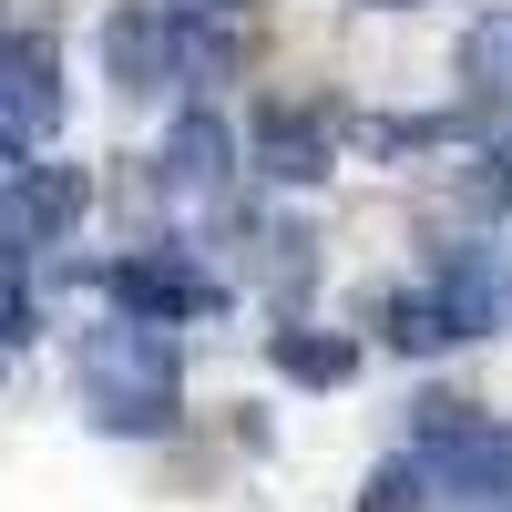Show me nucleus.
I'll return each mask as SVG.
<instances>
[{
    "label": "nucleus",
    "instance_id": "nucleus-12",
    "mask_svg": "<svg viewBox=\"0 0 512 512\" xmlns=\"http://www.w3.org/2000/svg\"><path fill=\"white\" fill-rule=\"evenodd\" d=\"M359 144H369V154H441V144H461V113H410V123H359Z\"/></svg>",
    "mask_w": 512,
    "mask_h": 512
},
{
    "label": "nucleus",
    "instance_id": "nucleus-7",
    "mask_svg": "<svg viewBox=\"0 0 512 512\" xmlns=\"http://www.w3.org/2000/svg\"><path fill=\"white\" fill-rule=\"evenodd\" d=\"M267 369L287 390H349L359 379V338L349 328H267Z\"/></svg>",
    "mask_w": 512,
    "mask_h": 512
},
{
    "label": "nucleus",
    "instance_id": "nucleus-13",
    "mask_svg": "<svg viewBox=\"0 0 512 512\" xmlns=\"http://www.w3.org/2000/svg\"><path fill=\"white\" fill-rule=\"evenodd\" d=\"M256 277H277V297H297V287H308V236L267 226V236H256Z\"/></svg>",
    "mask_w": 512,
    "mask_h": 512
},
{
    "label": "nucleus",
    "instance_id": "nucleus-14",
    "mask_svg": "<svg viewBox=\"0 0 512 512\" xmlns=\"http://www.w3.org/2000/svg\"><path fill=\"white\" fill-rule=\"evenodd\" d=\"M472 205H482V216H512V144H492L472 164Z\"/></svg>",
    "mask_w": 512,
    "mask_h": 512
},
{
    "label": "nucleus",
    "instance_id": "nucleus-15",
    "mask_svg": "<svg viewBox=\"0 0 512 512\" xmlns=\"http://www.w3.org/2000/svg\"><path fill=\"white\" fill-rule=\"evenodd\" d=\"M31 328H41V308H31V287H21V267H0V349H21Z\"/></svg>",
    "mask_w": 512,
    "mask_h": 512
},
{
    "label": "nucleus",
    "instance_id": "nucleus-10",
    "mask_svg": "<svg viewBox=\"0 0 512 512\" xmlns=\"http://www.w3.org/2000/svg\"><path fill=\"white\" fill-rule=\"evenodd\" d=\"M451 338H461V328H451V308H441L431 287H400V297H390V349L431 359V349H451Z\"/></svg>",
    "mask_w": 512,
    "mask_h": 512
},
{
    "label": "nucleus",
    "instance_id": "nucleus-2",
    "mask_svg": "<svg viewBox=\"0 0 512 512\" xmlns=\"http://www.w3.org/2000/svg\"><path fill=\"white\" fill-rule=\"evenodd\" d=\"M410 441H420V472H431L441 502H461V512H512V431H492L472 400L431 390V400L410 410Z\"/></svg>",
    "mask_w": 512,
    "mask_h": 512
},
{
    "label": "nucleus",
    "instance_id": "nucleus-8",
    "mask_svg": "<svg viewBox=\"0 0 512 512\" xmlns=\"http://www.w3.org/2000/svg\"><path fill=\"white\" fill-rule=\"evenodd\" d=\"M103 62H113V93H154V82L175 72V31H164V11H113L103 21Z\"/></svg>",
    "mask_w": 512,
    "mask_h": 512
},
{
    "label": "nucleus",
    "instance_id": "nucleus-9",
    "mask_svg": "<svg viewBox=\"0 0 512 512\" xmlns=\"http://www.w3.org/2000/svg\"><path fill=\"white\" fill-rule=\"evenodd\" d=\"M164 31H175V72H185V82H226V72H236V21L164 11Z\"/></svg>",
    "mask_w": 512,
    "mask_h": 512
},
{
    "label": "nucleus",
    "instance_id": "nucleus-6",
    "mask_svg": "<svg viewBox=\"0 0 512 512\" xmlns=\"http://www.w3.org/2000/svg\"><path fill=\"white\" fill-rule=\"evenodd\" d=\"M226 175H236V134L216 113H175V134H164V154H154V185L175 195V205H216L226 195Z\"/></svg>",
    "mask_w": 512,
    "mask_h": 512
},
{
    "label": "nucleus",
    "instance_id": "nucleus-16",
    "mask_svg": "<svg viewBox=\"0 0 512 512\" xmlns=\"http://www.w3.org/2000/svg\"><path fill=\"white\" fill-rule=\"evenodd\" d=\"M185 11H205V21H246V0H185Z\"/></svg>",
    "mask_w": 512,
    "mask_h": 512
},
{
    "label": "nucleus",
    "instance_id": "nucleus-4",
    "mask_svg": "<svg viewBox=\"0 0 512 512\" xmlns=\"http://www.w3.org/2000/svg\"><path fill=\"white\" fill-rule=\"evenodd\" d=\"M82 205H93V175H82V164H21V175L0 185V256L72 236Z\"/></svg>",
    "mask_w": 512,
    "mask_h": 512
},
{
    "label": "nucleus",
    "instance_id": "nucleus-5",
    "mask_svg": "<svg viewBox=\"0 0 512 512\" xmlns=\"http://www.w3.org/2000/svg\"><path fill=\"white\" fill-rule=\"evenodd\" d=\"M246 154H256V175H267V185H328V175H338V123H328L318 103H267V113H256V134H246Z\"/></svg>",
    "mask_w": 512,
    "mask_h": 512
},
{
    "label": "nucleus",
    "instance_id": "nucleus-1",
    "mask_svg": "<svg viewBox=\"0 0 512 512\" xmlns=\"http://www.w3.org/2000/svg\"><path fill=\"white\" fill-rule=\"evenodd\" d=\"M82 400H93V431H123V441L175 431V338L144 318L93 328L82 338Z\"/></svg>",
    "mask_w": 512,
    "mask_h": 512
},
{
    "label": "nucleus",
    "instance_id": "nucleus-3",
    "mask_svg": "<svg viewBox=\"0 0 512 512\" xmlns=\"http://www.w3.org/2000/svg\"><path fill=\"white\" fill-rule=\"evenodd\" d=\"M103 297L123 318H144V328H185V318H216L226 308V287L195 267L185 246H164V256H113L103 267Z\"/></svg>",
    "mask_w": 512,
    "mask_h": 512
},
{
    "label": "nucleus",
    "instance_id": "nucleus-11",
    "mask_svg": "<svg viewBox=\"0 0 512 512\" xmlns=\"http://www.w3.org/2000/svg\"><path fill=\"white\" fill-rule=\"evenodd\" d=\"M461 72H472L482 103H512V21H482L472 41H461Z\"/></svg>",
    "mask_w": 512,
    "mask_h": 512
}]
</instances>
